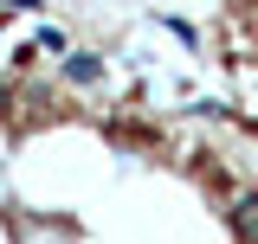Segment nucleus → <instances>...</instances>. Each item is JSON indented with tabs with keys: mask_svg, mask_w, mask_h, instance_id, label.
Listing matches in <instances>:
<instances>
[{
	"mask_svg": "<svg viewBox=\"0 0 258 244\" xmlns=\"http://www.w3.org/2000/svg\"><path fill=\"white\" fill-rule=\"evenodd\" d=\"M97 77H103V58H97V52H64V84L91 90Z\"/></svg>",
	"mask_w": 258,
	"mask_h": 244,
	"instance_id": "f257e3e1",
	"label": "nucleus"
},
{
	"mask_svg": "<svg viewBox=\"0 0 258 244\" xmlns=\"http://www.w3.org/2000/svg\"><path fill=\"white\" fill-rule=\"evenodd\" d=\"M232 231H239V244H258V193H245L232 206Z\"/></svg>",
	"mask_w": 258,
	"mask_h": 244,
	"instance_id": "f03ea898",
	"label": "nucleus"
},
{
	"mask_svg": "<svg viewBox=\"0 0 258 244\" xmlns=\"http://www.w3.org/2000/svg\"><path fill=\"white\" fill-rule=\"evenodd\" d=\"M7 7H13V13H39L45 0H7Z\"/></svg>",
	"mask_w": 258,
	"mask_h": 244,
	"instance_id": "7ed1b4c3",
	"label": "nucleus"
},
{
	"mask_svg": "<svg viewBox=\"0 0 258 244\" xmlns=\"http://www.w3.org/2000/svg\"><path fill=\"white\" fill-rule=\"evenodd\" d=\"M0 109H7V90H0Z\"/></svg>",
	"mask_w": 258,
	"mask_h": 244,
	"instance_id": "20e7f679",
	"label": "nucleus"
}]
</instances>
